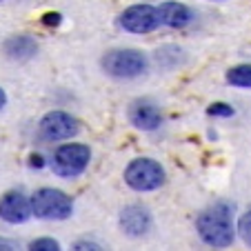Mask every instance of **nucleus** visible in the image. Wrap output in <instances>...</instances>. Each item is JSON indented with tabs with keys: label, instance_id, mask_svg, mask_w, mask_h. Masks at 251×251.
Listing matches in <instances>:
<instances>
[{
	"label": "nucleus",
	"instance_id": "f257e3e1",
	"mask_svg": "<svg viewBox=\"0 0 251 251\" xmlns=\"http://www.w3.org/2000/svg\"><path fill=\"white\" fill-rule=\"evenodd\" d=\"M196 229L209 247H229L233 242V207L218 202L204 209L196 220Z\"/></svg>",
	"mask_w": 251,
	"mask_h": 251
},
{
	"label": "nucleus",
	"instance_id": "412c9836",
	"mask_svg": "<svg viewBox=\"0 0 251 251\" xmlns=\"http://www.w3.org/2000/svg\"><path fill=\"white\" fill-rule=\"evenodd\" d=\"M5 102H7V96H5V91L0 89V109H2V107H5Z\"/></svg>",
	"mask_w": 251,
	"mask_h": 251
},
{
	"label": "nucleus",
	"instance_id": "6e6552de",
	"mask_svg": "<svg viewBox=\"0 0 251 251\" xmlns=\"http://www.w3.org/2000/svg\"><path fill=\"white\" fill-rule=\"evenodd\" d=\"M31 216V202L20 191H9L0 198V218L5 223L20 225Z\"/></svg>",
	"mask_w": 251,
	"mask_h": 251
},
{
	"label": "nucleus",
	"instance_id": "20e7f679",
	"mask_svg": "<svg viewBox=\"0 0 251 251\" xmlns=\"http://www.w3.org/2000/svg\"><path fill=\"white\" fill-rule=\"evenodd\" d=\"M102 67L114 78H136L147 69V58L136 49H114L102 58Z\"/></svg>",
	"mask_w": 251,
	"mask_h": 251
},
{
	"label": "nucleus",
	"instance_id": "f3484780",
	"mask_svg": "<svg viewBox=\"0 0 251 251\" xmlns=\"http://www.w3.org/2000/svg\"><path fill=\"white\" fill-rule=\"evenodd\" d=\"M76 249H100V245H98V242L80 240V242H76Z\"/></svg>",
	"mask_w": 251,
	"mask_h": 251
},
{
	"label": "nucleus",
	"instance_id": "1a4fd4ad",
	"mask_svg": "<svg viewBox=\"0 0 251 251\" xmlns=\"http://www.w3.org/2000/svg\"><path fill=\"white\" fill-rule=\"evenodd\" d=\"M120 227L131 238L145 236L151 229V213L147 211V207H142V204H129L120 213Z\"/></svg>",
	"mask_w": 251,
	"mask_h": 251
},
{
	"label": "nucleus",
	"instance_id": "aec40b11",
	"mask_svg": "<svg viewBox=\"0 0 251 251\" xmlns=\"http://www.w3.org/2000/svg\"><path fill=\"white\" fill-rule=\"evenodd\" d=\"M31 167H43V158H40V156H31Z\"/></svg>",
	"mask_w": 251,
	"mask_h": 251
},
{
	"label": "nucleus",
	"instance_id": "f8f14e48",
	"mask_svg": "<svg viewBox=\"0 0 251 251\" xmlns=\"http://www.w3.org/2000/svg\"><path fill=\"white\" fill-rule=\"evenodd\" d=\"M38 51V45L31 36H11L5 43V53L11 60H29Z\"/></svg>",
	"mask_w": 251,
	"mask_h": 251
},
{
	"label": "nucleus",
	"instance_id": "dca6fc26",
	"mask_svg": "<svg viewBox=\"0 0 251 251\" xmlns=\"http://www.w3.org/2000/svg\"><path fill=\"white\" fill-rule=\"evenodd\" d=\"M209 116H223V118H229V116H233V109L225 102H216L209 107Z\"/></svg>",
	"mask_w": 251,
	"mask_h": 251
},
{
	"label": "nucleus",
	"instance_id": "2eb2a0df",
	"mask_svg": "<svg viewBox=\"0 0 251 251\" xmlns=\"http://www.w3.org/2000/svg\"><path fill=\"white\" fill-rule=\"evenodd\" d=\"M238 231H240L242 240L251 247V211H247L240 218V225H238Z\"/></svg>",
	"mask_w": 251,
	"mask_h": 251
},
{
	"label": "nucleus",
	"instance_id": "ddd939ff",
	"mask_svg": "<svg viewBox=\"0 0 251 251\" xmlns=\"http://www.w3.org/2000/svg\"><path fill=\"white\" fill-rule=\"evenodd\" d=\"M227 80L236 87H251V65H238L229 69Z\"/></svg>",
	"mask_w": 251,
	"mask_h": 251
},
{
	"label": "nucleus",
	"instance_id": "9b49d317",
	"mask_svg": "<svg viewBox=\"0 0 251 251\" xmlns=\"http://www.w3.org/2000/svg\"><path fill=\"white\" fill-rule=\"evenodd\" d=\"M158 18H160L162 25L174 29H182L194 20V11L187 5H180V2H162L158 7Z\"/></svg>",
	"mask_w": 251,
	"mask_h": 251
},
{
	"label": "nucleus",
	"instance_id": "a211bd4d",
	"mask_svg": "<svg viewBox=\"0 0 251 251\" xmlns=\"http://www.w3.org/2000/svg\"><path fill=\"white\" fill-rule=\"evenodd\" d=\"M60 23V14H47L45 16V25H58Z\"/></svg>",
	"mask_w": 251,
	"mask_h": 251
},
{
	"label": "nucleus",
	"instance_id": "0eeeda50",
	"mask_svg": "<svg viewBox=\"0 0 251 251\" xmlns=\"http://www.w3.org/2000/svg\"><path fill=\"white\" fill-rule=\"evenodd\" d=\"M160 25L158 9L151 5H133L120 16V27L131 33H149Z\"/></svg>",
	"mask_w": 251,
	"mask_h": 251
},
{
	"label": "nucleus",
	"instance_id": "f03ea898",
	"mask_svg": "<svg viewBox=\"0 0 251 251\" xmlns=\"http://www.w3.org/2000/svg\"><path fill=\"white\" fill-rule=\"evenodd\" d=\"M29 202H31V213L45 220H65L74 211V202L69 196L60 189H49V187L38 189Z\"/></svg>",
	"mask_w": 251,
	"mask_h": 251
},
{
	"label": "nucleus",
	"instance_id": "4468645a",
	"mask_svg": "<svg viewBox=\"0 0 251 251\" xmlns=\"http://www.w3.org/2000/svg\"><path fill=\"white\" fill-rule=\"evenodd\" d=\"M29 249H33V251H56V249H60V245H58L53 238H38V240L29 242Z\"/></svg>",
	"mask_w": 251,
	"mask_h": 251
},
{
	"label": "nucleus",
	"instance_id": "9d476101",
	"mask_svg": "<svg viewBox=\"0 0 251 251\" xmlns=\"http://www.w3.org/2000/svg\"><path fill=\"white\" fill-rule=\"evenodd\" d=\"M129 120L133 123V127L142 129V131H153L160 127L162 114L151 100H136L129 107Z\"/></svg>",
	"mask_w": 251,
	"mask_h": 251
},
{
	"label": "nucleus",
	"instance_id": "423d86ee",
	"mask_svg": "<svg viewBox=\"0 0 251 251\" xmlns=\"http://www.w3.org/2000/svg\"><path fill=\"white\" fill-rule=\"evenodd\" d=\"M78 120L67 111H49L40 120V136L45 140H67L78 133Z\"/></svg>",
	"mask_w": 251,
	"mask_h": 251
},
{
	"label": "nucleus",
	"instance_id": "39448f33",
	"mask_svg": "<svg viewBox=\"0 0 251 251\" xmlns=\"http://www.w3.org/2000/svg\"><path fill=\"white\" fill-rule=\"evenodd\" d=\"M91 151L87 145L80 142H69V145H62L56 153H53V171L62 178H74V176H80L82 171L89 165Z\"/></svg>",
	"mask_w": 251,
	"mask_h": 251
},
{
	"label": "nucleus",
	"instance_id": "6ab92c4d",
	"mask_svg": "<svg viewBox=\"0 0 251 251\" xmlns=\"http://www.w3.org/2000/svg\"><path fill=\"white\" fill-rule=\"evenodd\" d=\"M16 242L14 240H5V238H0V249H16Z\"/></svg>",
	"mask_w": 251,
	"mask_h": 251
},
{
	"label": "nucleus",
	"instance_id": "7ed1b4c3",
	"mask_svg": "<svg viewBox=\"0 0 251 251\" xmlns=\"http://www.w3.org/2000/svg\"><path fill=\"white\" fill-rule=\"evenodd\" d=\"M125 182L136 191H153L165 182V169L151 158H138L125 169Z\"/></svg>",
	"mask_w": 251,
	"mask_h": 251
}]
</instances>
